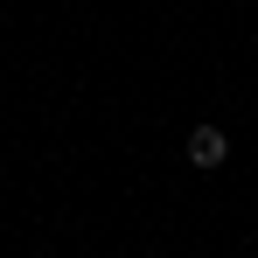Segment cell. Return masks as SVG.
<instances>
[{"label":"cell","mask_w":258,"mask_h":258,"mask_svg":"<svg viewBox=\"0 0 258 258\" xmlns=\"http://www.w3.org/2000/svg\"><path fill=\"white\" fill-rule=\"evenodd\" d=\"M230 161V133L223 126H196L188 133V168H223Z\"/></svg>","instance_id":"1"}]
</instances>
